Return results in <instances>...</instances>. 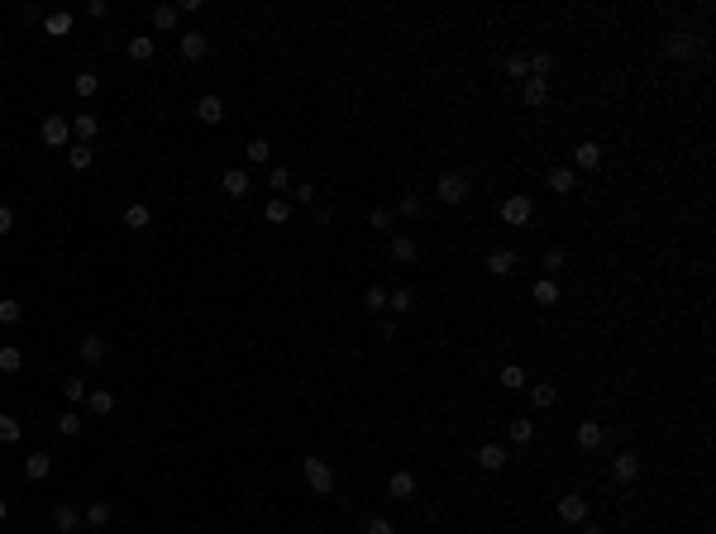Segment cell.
Listing matches in <instances>:
<instances>
[{"mask_svg":"<svg viewBox=\"0 0 716 534\" xmlns=\"http://www.w3.org/2000/svg\"><path fill=\"white\" fill-rule=\"evenodd\" d=\"M10 229H15V210H10V205H0V239L10 234Z\"/></svg>","mask_w":716,"mask_h":534,"instance_id":"f5cc1de1","label":"cell"},{"mask_svg":"<svg viewBox=\"0 0 716 534\" xmlns=\"http://www.w3.org/2000/svg\"><path fill=\"white\" fill-rule=\"evenodd\" d=\"M301 477H306V487L316 491V496H330V491H334V472H330V463H325V458H306V463H301Z\"/></svg>","mask_w":716,"mask_h":534,"instance_id":"6da1fadb","label":"cell"},{"mask_svg":"<svg viewBox=\"0 0 716 534\" xmlns=\"http://www.w3.org/2000/svg\"><path fill=\"white\" fill-rule=\"evenodd\" d=\"M24 367V353L15 344H0V372H19Z\"/></svg>","mask_w":716,"mask_h":534,"instance_id":"4dcf8cb0","label":"cell"},{"mask_svg":"<svg viewBox=\"0 0 716 534\" xmlns=\"http://www.w3.org/2000/svg\"><path fill=\"white\" fill-rule=\"evenodd\" d=\"M129 58H134V63H148V58H153V38H148V33L129 38Z\"/></svg>","mask_w":716,"mask_h":534,"instance_id":"1f68e13d","label":"cell"},{"mask_svg":"<svg viewBox=\"0 0 716 534\" xmlns=\"http://www.w3.org/2000/svg\"><path fill=\"white\" fill-rule=\"evenodd\" d=\"M291 201H296V205H311V201H316V187H311V182H301V187L291 191Z\"/></svg>","mask_w":716,"mask_h":534,"instance_id":"816d5d0a","label":"cell"},{"mask_svg":"<svg viewBox=\"0 0 716 534\" xmlns=\"http://www.w3.org/2000/svg\"><path fill=\"white\" fill-rule=\"evenodd\" d=\"M525 67H530V77H549V67H554V58H549V53H535V58H525Z\"/></svg>","mask_w":716,"mask_h":534,"instance_id":"f35d334b","label":"cell"},{"mask_svg":"<svg viewBox=\"0 0 716 534\" xmlns=\"http://www.w3.org/2000/svg\"><path fill=\"white\" fill-rule=\"evenodd\" d=\"M477 468L482 472H502L507 468V449H502V444H482V449H477Z\"/></svg>","mask_w":716,"mask_h":534,"instance_id":"4fadbf2b","label":"cell"},{"mask_svg":"<svg viewBox=\"0 0 716 534\" xmlns=\"http://www.w3.org/2000/svg\"><path fill=\"white\" fill-rule=\"evenodd\" d=\"M564 263H569V253H564V248H549V253H544V272H549V277H554V272H564Z\"/></svg>","mask_w":716,"mask_h":534,"instance_id":"f6af8a7d","label":"cell"},{"mask_svg":"<svg viewBox=\"0 0 716 534\" xmlns=\"http://www.w3.org/2000/svg\"><path fill=\"white\" fill-rule=\"evenodd\" d=\"M81 358H86V362H105V353H110V348H105V339H100V334H86V339H81Z\"/></svg>","mask_w":716,"mask_h":534,"instance_id":"7402d4cb","label":"cell"},{"mask_svg":"<svg viewBox=\"0 0 716 534\" xmlns=\"http://www.w3.org/2000/svg\"><path fill=\"white\" fill-rule=\"evenodd\" d=\"M91 410H95V415H110V410H115V392H91Z\"/></svg>","mask_w":716,"mask_h":534,"instance_id":"ee69618b","label":"cell"},{"mask_svg":"<svg viewBox=\"0 0 716 534\" xmlns=\"http://www.w3.org/2000/svg\"><path fill=\"white\" fill-rule=\"evenodd\" d=\"M554 401H559V387H554V382H535V387H530V406H535V410H549Z\"/></svg>","mask_w":716,"mask_h":534,"instance_id":"e0dca14e","label":"cell"},{"mask_svg":"<svg viewBox=\"0 0 716 534\" xmlns=\"http://www.w3.org/2000/svg\"><path fill=\"white\" fill-rule=\"evenodd\" d=\"M435 534H445V530H435Z\"/></svg>","mask_w":716,"mask_h":534,"instance_id":"6f0895ef","label":"cell"},{"mask_svg":"<svg viewBox=\"0 0 716 534\" xmlns=\"http://www.w3.org/2000/svg\"><path fill=\"white\" fill-rule=\"evenodd\" d=\"M363 534H397V525H392L387 515H373V520H368V530H363Z\"/></svg>","mask_w":716,"mask_h":534,"instance_id":"c3c4849f","label":"cell"},{"mask_svg":"<svg viewBox=\"0 0 716 534\" xmlns=\"http://www.w3.org/2000/svg\"><path fill=\"white\" fill-rule=\"evenodd\" d=\"M268 153H272V148H268V139H254L249 148H244V157H249L254 167H263V162H268Z\"/></svg>","mask_w":716,"mask_h":534,"instance_id":"ab89813d","label":"cell"},{"mask_svg":"<svg viewBox=\"0 0 716 534\" xmlns=\"http://www.w3.org/2000/svg\"><path fill=\"white\" fill-rule=\"evenodd\" d=\"M177 19H182L177 5H158V10H153V29H177Z\"/></svg>","mask_w":716,"mask_h":534,"instance_id":"d590c367","label":"cell"},{"mask_svg":"<svg viewBox=\"0 0 716 534\" xmlns=\"http://www.w3.org/2000/svg\"><path fill=\"white\" fill-rule=\"evenodd\" d=\"M487 272L492 277H511L516 272V248H492L487 253Z\"/></svg>","mask_w":716,"mask_h":534,"instance_id":"7c38bea8","label":"cell"},{"mask_svg":"<svg viewBox=\"0 0 716 534\" xmlns=\"http://www.w3.org/2000/svg\"><path fill=\"white\" fill-rule=\"evenodd\" d=\"M58 434H63V439L81 434V415H77V410H63V415H58Z\"/></svg>","mask_w":716,"mask_h":534,"instance_id":"e575fe53","label":"cell"},{"mask_svg":"<svg viewBox=\"0 0 716 534\" xmlns=\"http://www.w3.org/2000/svg\"><path fill=\"white\" fill-rule=\"evenodd\" d=\"M19 320H24V305L15 296H5L0 300V325H19Z\"/></svg>","mask_w":716,"mask_h":534,"instance_id":"d6a6232c","label":"cell"},{"mask_svg":"<svg viewBox=\"0 0 716 534\" xmlns=\"http://www.w3.org/2000/svg\"><path fill=\"white\" fill-rule=\"evenodd\" d=\"M286 215H291V201H268V210H263L268 224H286Z\"/></svg>","mask_w":716,"mask_h":534,"instance_id":"74e56055","label":"cell"},{"mask_svg":"<svg viewBox=\"0 0 716 534\" xmlns=\"http://www.w3.org/2000/svg\"><path fill=\"white\" fill-rule=\"evenodd\" d=\"M148 224H153V210H148V205H139V201L125 205V229H148Z\"/></svg>","mask_w":716,"mask_h":534,"instance_id":"603a6c76","label":"cell"},{"mask_svg":"<svg viewBox=\"0 0 716 534\" xmlns=\"http://www.w3.org/2000/svg\"><path fill=\"white\" fill-rule=\"evenodd\" d=\"M664 53H668V58H673V63H688V58L697 53V38H692V33H688V29H673V33H668V38H664Z\"/></svg>","mask_w":716,"mask_h":534,"instance_id":"5b68a950","label":"cell"},{"mask_svg":"<svg viewBox=\"0 0 716 534\" xmlns=\"http://www.w3.org/2000/svg\"><path fill=\"white\" fill-rule=\"evenodd\" d=\"M497 382H502L507 392H521V387H525V367H516V362H507V367L497 372Z\"/></svg>","mask_w":716,"mask_h":534,"instance_id":"83f0119b","label":"cell"},{"mask_svg":"<svg viewBox=\"0 0 716 534\" xmlns=\"http://www.w3.org/2000/svg\"><path fill=\"white\" fill-rule=\"evenodd\" d=\"M196 120H201V125H220V120H224V100H220V95H201Z\"/></svg>","mask_w":716,"mask_h":534,"instance_id":"5bb4252c","label":"cell"},{"mask_svg":"<svg viewBox=\"0 0 716 534\" xmlns=\"http://www.w3.org/2000/svg\"><path fill=\"white\" fill-rule=\"evenodd\" d=\"M91 162H95L91 143H72V148H67V167H72V172H86Z\"/></svg>","mask_w":716,"mask_h":534,"instance_id":"ffe728a7","label":"cell"},{"mask_svg":"<svg viewBox=\"0 0 716 534\" xmlns=\"http://www.w3.org/2000/svg\"><path fill=\"white\" fill-rule=\"evenodd\" d=\"M387 310H392V315L415 310V291H411V286H397V291H387Z\"/></svg>","mask_w":716,"mask_h":534,"instance_id":"ac0fdd59","label":"cell"},{"mask_svg":"<svg viewBox=\"0 0 716 534\" xmlns=\"http://www.w3.org/2000/svg\"><path fill=\"white\" fill-rule=\"evenodd\" d=\"M110 520H115L110 501H91V506H86V525H91V530H105Z\"/></svg>","mask_w":716,"mask_h":534,"instance_id":"cb8c5ba5","label":"cell"},{"mask_svg":"<svg viewBox=\"0 0 716 534\" xmlns=\"http://www.w3.org/2000/svg\"><path fill=\"white\" fill-rule=\"evenodd\" d=\"M19 439H24V424L15 415H0V444H19Z\"/></svg>","mask_w":716,"mask_h":534,"instance_id":"f546056e","label":"cell"},{"mask_svg":"<svg viewBox=\"0 0 716 534\" xmlns=\"http://www.w3.org/2000/svg\"><path fill=\"white\" fill-rule=\"evenodd\" d=\"M95 91H100V77H95V72H81V77H77V95H86V100H91Z\"/></svg>","mask_w":716,"mask_h":534,"instance_id":"7bdbcfd3","label":"cell"},{"mask_svg":"<svg viewBox=\"0 0 716 534\" xmlns=\"http://www.w3.org/2000/svg\"><path fill=\"white\" fill-rule=\"evenodd\" d=\"M502 77H511V81H530V67H525L521 53H511L507 63H502Z\"/></svg>","mask_w":716,"mask_h":534,"instance_id":"f1b7e54d","label":"cell"},{"mask_svg":"<svg viewBox=\"0 0 716 534\" xmlns=\"http://www.w3.org/2000/svg\"><path fill=\"white\" fill-rule=\"evenodd\" d=\"M63 396H67V401H72V406H77V401H86V382L67 377V382H63Z\"/></svg>","mask_w":716,"mask_h":534,"instance_id":"bcb514c9","label":"cell"},{"mask_svg":"<svg viewBox=\"0 0 716 534\" xmlns=\"http://www.w3.org/2000/svg\"><path fill=\"white\" fill-rule=\"evenodd\" d=\"M511 439L530 444V439H535V420H511Z\"/></svg>","mask_w":716,"mask_h":534,"instance_id":"b9f144b4","label":"cell"},{"mask_svg":"<svg viewBox=\"0 0 716 534\" xmlns=\"http://www.w3.org/2000/svg\"><path fill=\"white\" fill-rule=\"evenodd\" d=\"M38 139H43L48 148H63V143H72V120H63V115H48L43 129H38Z\"/></svg>","mask_w":716,"mask_h":534,"instance_id":"277c9868","label":"cell"},{"mask_svg":"<svg viewBox=\"0 0 716 534\" xmlns=\"http://www.w3.org/2000/svg\"><path fill=\"white\" fill-rule=\"evenodd\" d=\"M392 258H397V263H420V244H415L411 234H397L392 239Z\"/></svg>","mask_w":716,"mask_h":534,"instance_id":"9a60e30c","label":"cell"},{"mask_svg":"<svg viewBox=\"0 0 716 534\" xmlns=\"http://www.w3.org/2000/svg\"><path fill=\"white\" fill-rule=\"evenodd\" d=\"M535 300H540V305H554V300H559V282H554V277H540V282H535Z\"/></svg>","mask_w":716,"mask_h":534,"instance_id":"836d02e7","label":"cell"},{"mask_svg":"<svg viewBox=\"0 0 716 534\" xmlns=\"http://www.w3.org/2000/svg\"><path fill=\"white\" fill-rule=\"evenodd\" d=\"M5 515H10V506H5V501H0V520H5Z\"/></svg>","mask_w":716,"mask_h":534,"instance_id":"9f6ffc18","label":"cell"},{"mask_svg":"<svg viewBox=\"0 0 716 534\" xmlns=\"http://www.w3.org/2000/svg\"><path fill=\"white\" fill-rule=\"evenodd\" d=\"M415 487H420V482H415V472H406V468L387 477V496H392V501H411Z\"/></svg>","mask_w":716,"mask_h":534,"instance_id":"ba28073f","label":"cell"},{"mask_svg":"<svg viewBox=\"0 0 716 534\" xmlns=\"http://www.w3.org/2000/svg\"><path fill=\"white\" fill-rule=\"evenodd\" d=\"M530 215H535L530 196H507V201H502V220H507L511 229H525V224H530Z\"/></svg>","mask_w":716,"mask_h":534,"instance_id":"3957f363","label":"cell"},{"mask_svg":"<svg viewBox=\"0 0 716 534\" xmlns=\"http://www.w3.org/2000/svg\"><path fill=\"white\" fill-rule=\"evenodd\" d=\"M378 330H382V339H397V320H387V315H378Z\"/></svg>","mask_w":716,"mask_h":534,"instance_id":"db71d44e","label":"cell"},{"mask_svg":"<svg viewBox=\"0 0 716 534\" xmlns=\"http://www.w3.org/2000/svg\"><path fill=\"white\" fill-rule=\"evenodd\" d=\"M363 305H368L373 315H382V310H387V291H382V286H368V291H363Z\"/></svg>","mask_w":716,"mask_h":534,"instance_id":"60d3db41","label":"cell"},{"mask_svg":"<svg viewBox=\"0 0 716 534\" xmlns=\"http://www.w3.org/2000/svg\"><path fill=\"white\" fill-rule=\"evenodd\" d=\"M435 196H440L445 205H463L473 191H468V177H463V172H445L440 182H435Z\"/></svg>","mask_w":716,"mask_h":534,"instance_id":"7a4b0ae2","label":"cell"},{"mask_svg":"<svg viewBox=\"0 0 716 534\" xmlns=\"http://www.w3.org/2000/svg\"><path fill=\"white\" fill-rule=\"evenodd\" d=\"M43 29L53 33V38H63V33L72 29V15H67V10H58V15H48V19H43Z\"/></svg>","mask_w":716,"mask_h":534,"instance_id":"8d00e7d4","label":"cell"},{"mask_svg":"<svg viewBox=\"0 0 716 534\" xmlns=\"http://www.w3.org/2000/svg\"><path fill=\"white\" fill-rule=\"evenodd\" d=\"M72 134H77V143H91L95 134H100V120H95V115H77V120H72Z\"/></svg>","mask_w":716,"mask_h":534,"instance_id":"4316f807","label":"cell"},{"mask_svg":"<svg viewBox=\"0 0 716 534\" xmlns=\"http://www.w3.org/2000/svg\"><path fill=\"white\" fill-rule=\"evenodd\" d=\"M48 472H53V458H48V454H33V458H24V477H29V482H43Z\"/></svg>","mask_w":716,"mask_h":534,"instance_id":"d4e9b609","label":"cell"},{"mask_svg":"<svg viewBox=\"0 0 716 534\" xmlns=\"http://www.w3.org/2000/svg\"><path fill=\"white\" fill-rule=\"evenodd\" d=\"M559 520H569V525H588V501H583V496H559Z\"/></svg>","mask_w":716,"mask_h":534,"instance_id":"8fae6325","label":"cell"},{"mask_svg":"<svg viewBox=\"0 0 716 534\" xmlns=\"http://www.w3.org/2000/svg\"><path fill=\"white\" fill-rule=\"evenodd\" d=\"M53 530H58V534H72V530H77V506H53Z\"/></svg>","mask_w":716,"mask_h":534,"instance_id":"44dd1931","label":"cell"},{"mask_svg":"<svg viewBox=\"0 0 716 534\" xmlns=\"http://www.w3.org/2000/svg\"><path fill=\"white\" fill-rule=\"evenodd\" d=\"M220 187H224V191H229V196H234V201H239V196L249 191V172H244V167H224Z\"/></svg>","mask_w":716,"mask_h":534,"instance_id":"d6986e66","label":"cell"},{"mask_svg":"<svg viewBox=\"0 0 716 534\" xmlns=\"http://www.w3.org/2000/svg\"><path fill=\"white\" fill-rule=\"evenodd\" d=\"M544 100H549V81L530 77V81H525V105H530V110H540Z\"/></svg>","mask_w":716,"mask_h":534,"instance_id":"484cf974","label":"cell"},{"mask_svg":"<svg viewBox=\"0 0 716 534\" xmlns=\"http://www.w3.org/2000/svg\"><path fill=\"white\" fill-rule=\"evenodd\" d=\"M573 167H578V172H597V167H602V143L583 139L573 148Z\"/></svg>","mask_w":716,"mask_h":534,"instance_id":"52a82bcc","label":"cell"},{"mask_svg":"<svg viewBox=\"0 0 716 534\" xmlns=\"http://www.w3.org/2000/svg\"><path fill=\"white\" fill-rule=\"evenodd\" d=\"M573 439H578V449H588V454H592V449H602V439H606V424H602V420H583V424H578V434H573Z\"/></svg>","mask_w":716,"mask_h":534,"instance_id":"30bf717a","label":"cell"},{"mask_svg":"<svg viewBox=\"0 0 716 534\" xmlns=\"http://www.w3.org/2000/svg\"><path fill=\"white\" fill-rule=\"evenodd\" d=\"M177 53H182L187 63H201V58L210 53V38H206V33H196V29H187L182 38H177Z\"/></svg>","mask_w":716,"mask_h":534,"instance_id":"8992f818","label":"cell"},{"mask_svg":"<svg viewBox=\"0 0 716 534\" xmlns=\"http://www.w3.org/2000/svg\"><path fill=\"white\" fill-rule=\"evenodd\" d=\"M397 210H401V215H420V196H415V191H406Z\"/></svg>","mask_w":716,"mask_h":534,"instance_id":"f907efd6","label":"cell"},{"mask_svg":"<svg viewBox=\"0 0 716 534\" xmlns=\"http://www.w3.org/2000/svg\"><path fill=\"white\" fill-rule=\"evenodd\" d=\"M578 534H606V530H597V525H583V530H578Z\"/></svg>","mask_w":716,"mask_h":534,"instance_id":"11a10c76","label":"cell"},{"mask_svg":"<svg viewBox=\"0 0 716 534\" xmlns=\"http://www.w3.org/2000/svg\"><path fill=\"white\" fill-rule=\"evenodd\" d=\"M640 468H645V463H640V454H631V449L611 458V477H616V482H635Z\"/></svg>","mask_w":716,"mask_h":534,"instance_id":"9c48e42d","label":"cell"},{"mask_svg":"<svg viewBox=\"0 0 716 534\" xmlns=\"http://www.w3.org/2000/svg\"><path fill=\"white\" fill-rule=\"evenodd\" d=\"M392 220H397V215H392V210H382V205H378V210H368V224H373V229H392Z\"/></svg>","mask_w":716,"mask_h":534,"instance_id":"7dc6e473","label":"cell"},{"mask_svg":"<svg viewBox=\"0 0 716 534\" xmlns=\"http://www.w3.org/2000/svg\"><path fill=\"white\" fill-rule=\"evenodd\" d=\"M268 187H272V191H286V187H291V172H286V167H272V172H268Z\"/></svg>","mask_w":716,"mask_h":534,"instance_id":"681fc988","label":"cell"},{"mask_svg":"<svg viewBox=\"0 0 716 534\" xmlns=\"http://www.w3.org/2000/svg\"><path fill=\"white\" fill-rule=\"evenodd\" d=\"M549 191H559V196L578 191V172L573 167H549Z\"/></svg>","mask_w":716,"mask_h":534,"instance_id":"2e32d148","label":"cell"}]
</instances>
